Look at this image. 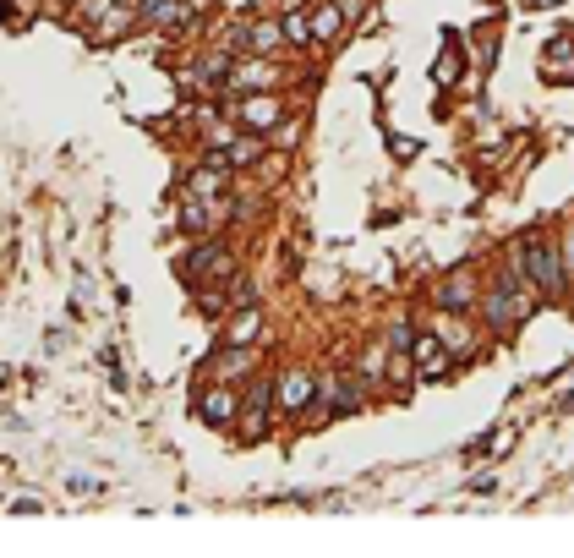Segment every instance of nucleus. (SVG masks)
Here are the masks:
<instances>
[{
    "label": "nucleus",
    "instance_id": "20",
    "mask_svg": "<svg viewBox=\"0 0 574 558\" xmlns=\"http://www.w3.org/2000/svg\"><path fill=\"white\" fill-rule=\"evenodd\" d=\"M126 22H132V11H110V22H104V39H115V33H121Z\"/></svg>",
    "mask_w": 574,
    "mask_h": 558
},
{
    "label": "nucleus",
    "instance_id": "15",
    "mask_svg": "<svg viewBox=\"0 0 574 558\" xmlns=\"http://www.w3.org/2000/svg\"><path fill=\"white\" fill-rule=\"evenodd\" d=\"M339 28H345V11H339V6H318V11H312V39H339Z\"/></svg>",
    "mask_w": 574,
    "mask_h": 558
},
{
    "label": "nucleus",
    "instance_id": "1",
    "mask_svg": "<svg viewBox=\"0 0 574 558\" xmlns=\"http://www.w3.org/2000/svg\"><path fill=\"white\" fill-rule=\"evenodd\" d=\"M482 312H487V323L498 334H509L514 323H525L531 318V290H525V263H520V274H514V263H509V274L498 279V285L482 296Z\"/></svg>",
    "mask_w": 574,
    "mask_h": 558
},
{
    "label": "nucleus",
    "instance_id": "4",
    "mask_svg": "<svg viewBox=\"0 0 574 558\" xmlns=\"http://www.w3.org/2000/svg\"><path fill=\"white\" fill-rule=\"evenodd\" d=\"M225 176H230V159L225 154H208V165L192 170L186 192H192V197H219V192H225Z\"/></svg>",
    "mask_w": 574,
    "mask_h": 558
},
{
    "label": "nucleus",
    "instance_id": "19",
    "mask_svg": "<svg viewBox=\"0 0 574 558\" xmlns=\"http://www.w3.org/2000/svg\"><path fill=\"white\" fill-rule=\"evenodd\" d=\"M416 345V334H410V323H394L389 329V351H410Z\"/></svg>",
    "mask_w": 574,
    "mask_h": 558
},
{
    "label": "nucleus",
    "instance_id": "11",
    "mask_svg": "<svg viewBox=\"0 0 574 558\" xmlns=\"http://www.w3.org/2000/svg\"><path fill=\"white\" fill-rule=\"evenodd\" d=\"M257 329H263V312H257L252 301H246V307L236 312V318H230V329H225V345H252V340H257Z\"/></svg>",
    "mask_w": 574,
    "mask_h": 558
},
{
    "label": "nucleus",
    "instance_id": "7",
    "mask_svg": "<svg viewBox=\"0 0 574 558\" xmlns=\"http://www.w3.org/2000/svg\"><path fill=\"white\" fill-rule=\"evenodd\" d=\"M236 39L246 44L252 55H268V50H279V39H285V28L279 22H246V28L236 33Z\"/></svg>",
    "mask_w": 574,
    "mask_h": 558
},
{
    "label": "nucleus",
    "instance_id": "14",
    "mask_svg": "<svg viewBox=\"0 0 574 558\" xmlns=\"http://www.w3.org/2000/svg\"><path fill=\"white\" fill-rule=\"evenodd\" d=\"M268 400H274V383H257V389H252V405H246V433H263Z\"/></svg>",
    "mask_w": 574,
    "mask_h": 558
},
{
    "label": "nucleus",
    "instance_id": "18",
    "mask_svg": "<svg viewBox=\"0 0 574 558\" xmlns=\"http://www.w3.org/2000/svg\"><path fill=\"white\" fill-rule=\"evenodd\" d=\"M454 77H460V55H454V50H443V61H438V88H449Z\"/></svg>",
    "mask_w": 574,
    "mask_h": 558
},
{
    "label": "nucleus",
    "instance_id": "9",
    "mask_svg": "<svg viewBox=\"0 0 574 558\" xmlns=\"http://www.w3.org/2000/svg\"><path fill=\"white\" fill-rule=\"evenodd\" d=\"M143 22H154V28H181V22H192V11H186L181 0H143Z\"/></svg>",
    "mask_w": 574,
    "mask_h": 558
},
{
    "label": "nucleus",
    "instance_id": "2",
    "mask_svg": "<svg viewBox=\"0 0 574 558\" xmlns=\"http://www.w3.org/2000/svg\"><path fill=\"white\" fill-rule=\"evenodd\" d=\"M520 263H525V279H536L547 301H564V252L553 247L547 236H525L520 247Z\"/></svg>",
    "mask_w": 574,
    "mask_h": 558
},
{
    "label": "nucleus",
    "instance_id": "16",
    "mask_svg": "<svg viewBox=\"0 0 574 558\" xmlns=\"http://www.w3.org/2000/svg\"><path fill=\"white\" fill-rule=\"evenodd\" d=\"M279 28H285V39H290V44H312V17H307V11H290V17L279 22Z\"/></svg>",
    "mask_w": 574,
    "mask_h": 558
},
{
    "label": "nucleus",
    "instance_id": "3",
    "mask_svg": "<svg viewBox=\"0 0 574 558\" xmlns=\"http://www.w3.org/2000/svg\"><path fill=\"white\" fill-rule=\"evenodd\" d=\"M438 307H443V312H471V307H476V285H471V269H465V263H460L449 279H443Z\"/></svg>",
    "mask_w": 574,
    "mask_h": 558
},
{
    "label": "nucleus",
    "instance_id": "13",
    "mask_svg": "<svg viewBox=\"0 0 574 558\" xmlns=\"http://www.w3.org/2000/svg\"><path fill=\"white\" fill-rule=\"evenodd\" d=\"M241 372H252V345H230L214 362V378H241Z\"/></svg>",
    "mask_w": 574,
    "mask_h": 558
},
{
    "label": "nucleus",
    "instance_id": "17",
    "mask_svg": "<svg viewBox=\"0 0 574 558\" xmlns=\"http://www.w3.org/2000/svg\"><path fill=\"white\" fill-rule=\"evenodd\" d=\"M230 165H252V159H257V137H241V143H230Z\"/></svg>",
    "mask_w": 574,
    "mask_h": 558
},
{
    "label": "nucleus",
    "instance_id": "5",
    "mask_svg": "<svg viewBox=\"0 0 574 558\" xmlns=\"http://www.w3.org/2000/svg\"><path fill=\"white\" fill-rule=\"evenodd\" d=\"M197 416H203L208 427H225V422H236V394L225 389V383H214V389L197 400Z\"/></svg>",
    "mask_w": 574,
    "mask_h": 558
},
{
    "label": "nucleus",
    "instance_id": "10",
    "mask_svg": "<svg viewBox=\"0 0 574 558\" xmlns=\"http://www.w3.org/2000/svg\"><path fill=\"white\" fill-rule=\"evenodd\" d=\"M274 66H268V61H246V66H236V77H230V83H236L241 93H268V88H274Z\"/></svg>",
    "mask_w": 574,
    "mask_h": 558
},
{
    "label": "nucleus",
    "instance_id": "12",
    "mask_svg": "<svg viewBox=\"0 0 574 558\" xmlns=\"http://www.w3.org/2000/svg\"><path fill=\"white\" fill-rule=\"evenodd\" d=\"M416 362H421V372H427V378H443V372H449V356H443V345L432 340H416Z\"/></svg>",
    "mask_w": 574,
    "mask_h": 558
},
{
    "label": "nucleus",
    "instance_id": "8",
    "mask_svg": "<svg viewBox=\"0 0 574 558\" xmlns=\"http://www.w3.org/2000/svg\"><path fill=\"white\" fill-rule=\"evenodd\" d=\"M279 405H285V411H307L312 405V378L307 372H285V378H279Z\"/></svg>",
    "mask_w": 574,
    "mask_h": 558
},
{
    "label": "nucleus",
    "instance_id": "6",
    "mask_svg": "<svg viewBox=\"0 0 574 558\" xmlns=\"http://www.w3.org/2000/svg\"><path fill=\"white\" fill-rule=\"evenodd\" d=\"M279 121V99L274 93H263V99H241V126H252V132H268V126Z\"/></svg>",
    "mask_w": 574,
    "mask_h": 558
}]
</instances>
